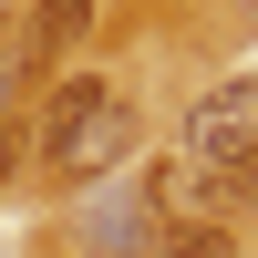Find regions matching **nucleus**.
Returning a JSON list of instances; mask_svg holds the SVG:
<instances>
[{
  "mask_svg": "<svg viewBox=\"0 0 258 258\" xmlns=\"http://www.w3.org/2000/svg\"><path fill=\"white\" fill-rule=\"evenodd\" d=\"M21 135H31V165H41V176H73V186L135 155V114H124V93L103 73H62Z\"/></svg>",
  "mask_w": 258,
  "mask_h": 258,
  "instance_id": "1",
  "label": "nucleus"
},
{
  "mask_svg": "<svg viewBox=\"0 0 258 258\" xmlns=\"http://www.w3.org/2000/svg\"><path fill=\"white\" fill-rule=\"evenodd\" d=\"M258 155V73H217L176 124V165L186 176H217V165Z\"/></svg>",
  "mask_w": 258,
  "mask_h": 258,
  "instance_id": "2",
  "label": "nucleus"
},
{
  "mask_svg": "<svg viewBox=\"0 0 258 258\" xmlns=\"http://www.w3.org/2000/svg\"><path fill=\"white\" fill-rule=\"evenodd\" d=\"M155 238H165L155 176H145V186H114V197H83V217H73V248L83 258H155Z\"/></svg>",
  "mask_w": 258,
  "mask_h": 258,
  "instance_id": "3",
  "label": "nucleus"
},
{
  "mask_svg": "<svg viewBox=\"0 0 258 258\" xmlns=\"http://www.w3.org/2000/svg\"><path fill=\"white\" fill-rule=\"evenodd\" d=\"M83 41H93V0H31V21H21V73H62Z\"/></svg>",
  "mask_w": 258,
  "mask_h": 258,
  "instance_id": "4",
  "label": "nucleus"
},
{
  "mask_svg": "<svg viewBox=\"0 0 258 258\" xmlns=\"http://www.w3.org/2000/svg\"><path fill=\"white\" fill-rule=\"evenodd\" d=\"M21 165H31V135H21V114H0V197H11Z\"/></svg>",
  "mask_w": 258,
  "mask_h": 258,
  "instance_id": "5",
  "label": "nucleus"
}]
</instances>
